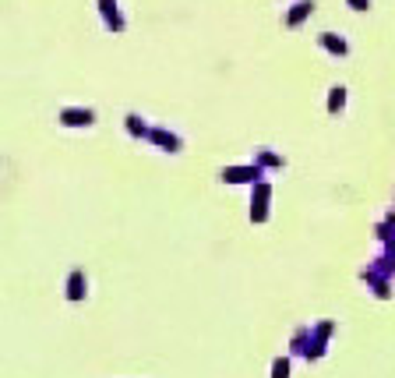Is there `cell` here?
<instances>
[{"instance_id": "cell-2", "label": "cell", "mask_w": 395, "mask_h": 378, "mask_svg": "<svg viewBox=\"0 0 395 378\" xmlns=\"http://www.w3.org/2000/svg\"><path fill=\"white\" fill-rule=\"evenodd\" d=\"M272 378H289V360H275V374Z\"/></svg>"}, {"instance_id": "cell-1", "label": "cell", "mask_w": 395, "mask_h": 378, "mask_svg": "<svg viewBox=\"0 0 395 378\" xmlns=\"http://www.w3.org/2000/svg\"><path fill=\"white\" fill-rule=\"evenodd\" d=\"M68 297H71V300H82V297H85V276H82V272H71V283H68Z\"/></svg>"}]
</instances>
